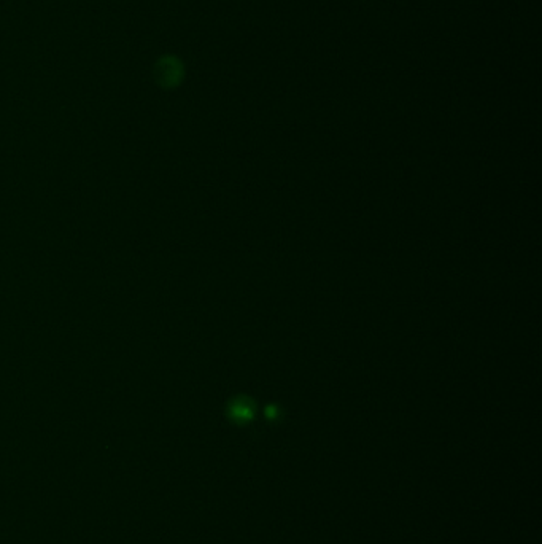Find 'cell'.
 Returning <instances> with one entry per match:
<instances>
[{
  "instance_id": "6da1fadb",
  "label": "cell",
  "mask_w": 542,
  "mask_h": 544,
  "mask_svg": "<svg viewBox=\"0 0 542 544\" xmlns=\"http://www.w3.org/2000/svg\"><path fill=\"white\" fill-rule=\"evenodd\" d=\"M155 80L164 88H174L183 78V64L175 56H162L153 67Z\"/></svg>"
}]
</instances>
